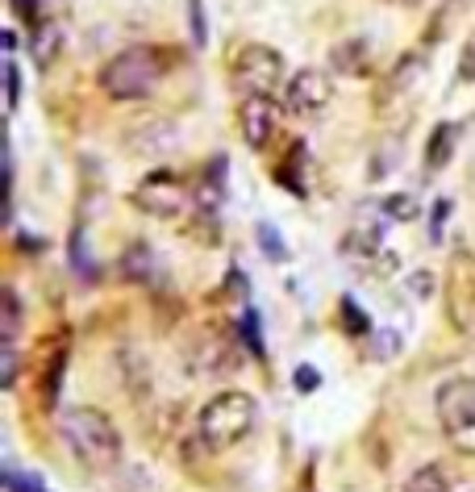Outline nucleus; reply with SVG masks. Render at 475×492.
I'll use <instances>...</instances> for the list:
<instances>
[{
  "label": "nucleus",
  "mask_w": 475,
  "mask_h": 492,
  "mask_svg": "<svg viewBox=\"0 0 475 492\" xmlns=\"http://www.w3.org/2000/svg\"><path fill=\"white\" fill-rule=\"evenodd\" d=\"M59 439L71 451V459L88 472H109L121 459V434H117L113 417L88 409V405H76L59 417Z\"/></svg>",
  "instance_id": "obj_1"
},
{
  "label": "nucleus",
  "mask_w": 475,
  "mask_h": 492,
  "mask_svg": "<svg viewBox=\"0 0 475 492\" xmlns=\"http://www.w3.org/2000/svg\"><path fill=\"white\" fill-rule=\"evenodd\" d=\"M255 417H258V405L250 392L225 389L213 401H205V409L196 414V442L205 451H230V447H238L255 430Z\"/></svg>",
  "instance_id": "obj_2"
},
{
  "label": "nucleus",
  "mask_w": 475,
  "mask_h": 492,
  "mask_svg": "<svg viewBox=\"0 0 475 492\" xmlns=\"http://www.w3.org/2000/svg\"><path fill=\"white\" fill-rule=\"evenodd\" d=\"M171 54L159 46H129V51L113 54L101 71V88L109 101H142L146 92L163 79Z\"/></svg>",
  "instance_id": "obj_3"
},
{
  "label": "nucleus",
  "mask_w": 475,
  "mask_h": 492,
  "mask_svg": "<svg viewBox=\"0 0 475 492\" xmlns=\"http://www.w3.org/2000/svg\"><path fill=\"white\" fill-rule=\"evenodd\" d=\"M230 76L242 96H271L283 84V54L267 42H246L230 59Z\"/></svg>",
  "instance_id": "obj_4"
},
{
  "label": "nucleus",
  "mask_w": 475,
  "mask_h": 492,
  "mask_svg": "<svg viewBox=\"0 0 475 492\" xmlns=\"http://www.w3.org/2000/svg\"><path fill=\"white\" fill-rule=\"evenodd\" d=\"M134 205L154 221H184V213L192 209V196H188V184H184L176 171H151V176L138 184Z\"/></svg>",
  "instance_id": "obj_5"
},
{
  "label": "nucleus",
  "mask_w": 475,
  "mask_h": 492,
  "mask_svg": "<svg viewBox=\"0 0 475 492\" xmlns=\"http://www.w3.org/2000/svg\"><path fill=\"white\" fill-rule=\"evenodd\" d=\"M446 313L459 334H475V255L455 250L446 267Z\"/></svg>",
  "instance_id": "obj_6"
},
{
  "label": "nucleus",
  "mask_w": 475,
  "mask_h": 492,
  "mask_svg": "<svg viewBox=\"0 0 475 492\" xmlns=\"http://www.w3.org/2000/svg\"><path fill=\"white\" fill-rule=\"evenodd\" d=\"M188 367L192 376H230L238 372V338H230L225 330H201L188 342Z\"/></svg>",
  "instance_id": "obj_7"
},
{
  "label": "nucleus",
  "mask_w": 475,
  "mask_h": 492,
  "mask_svg": "<svg viewBox=\"0 0 475 492\" xmlns=\"http://www.w3.org/2000/svg\"><path fill=\"white\" fill-rule=\"evenodd\" d=\"M330 101H334V79L322 67H300L283 84V109L292 117H317V113H325Z\"/></svg>",
  "instance_id": "obj_8"
},
{
  "label": "nucleus",
  "mask_w": 475,
  "mask_h": 492,
  "mask_svg": "<svg viewBox=\"0 0 475 492\" xmlns=\"http://www.w3.org/2000/svg\"><path fill=\"white\" fill-rule=\"evenodd\" d=\"M438 426L446 434H467L475 430V380L455 376L438 389Z\"/></svg>",
  "instance_id": "obj_9"
},
{
  "label": "nucleus",
  "mask_w": 475,
  "mask_h": 492,
  "mask_svg": "<svg viewBox=\"0 0 475 492\" xmlns=\"http://www.w3.org/2000/svg\"><path fill=\"white\" fill-rule=\"evenodd\" d=\"M238 126H242L246 146L263 151V146L275 138V130H280V109H275L271 96H246V101L238 104Z\"/></svg>",
  "instance_id": "obj_10"
},
{
  "label": "nucleus",
  "mask_w": 475,
  "mask_h": 492,
  "mask_svg": "<svg viewBox=\"0 0 475 492\" xmlns=\"http://www.w3.org/2000/svg\"><path fill=\"white\" fill-rule=\"evenodd\" d=\"M176 143H180L176 121H168V117H146V121H138V126L129 130L126 151H134V155H142V159H163Z\"/></svg>",
  "instance_id": "obj_11"
},
{
  "label": "nucleus",
  "mask_w": 475,
  "mask_h": 492,
  "mask_svg": "<svg viewBox=\"0 0 475 492\" xmlns=\"http://www.w3.org/2000/svg\"><path fill=\"white\" fill-rule=\"evenodd\" d=\"M330 67H334L338 76H367V67H372V42H367V38L334 42V51H330Z\"/></svg>",
  "instance_id": "obj_12"
},
{
  "label": "nucleus",
  "mask_w": 475,
  "mask_h": 492,
  "mask_svg": "<svg viewBox=\"0 0 475 492\" xmlns=\"http://www.w3.org/2000/svg\"><path fill=\"white\" fill-rule=\"evenodd\" d=\"M463 138V126L459 121H442L434 134H430V143H425V171L434 176V171H442L455 159V146H459Z\"/></svg>",
  "instance_id": "obj_13"
},
{
  "label": "nucleus",
  "mask_w": 475,
  "mask_h": 492,
  "mask_svg": "<svg viewBox=\"0 0 475 492\" xmlns=\"http://www.w3.org/2000/svg\"><path fill=\"white\" fill-rule=\"evenodd\" d=\"M425 59H422V51H413V54H405V59H397V67L388 71V79L380 84V104H388L397 92H405L409 84H417L422 79V71H425Z\"/></svg>",
  "instance_id": "obj_14"
},
{
  "label": "nucleus",
  "mask_w": 475,
  "mask_h": 492,
  "mask_svg": "<svg viewBox=\"0 0 475 492\" xmlns=\"http://www.w3.org/2000/svg\"><path fill=\"white\" fill-rule=\"evenodd\" d=\"M29 46H34V63H38V67H51L54 54H59V46H63V29L54 26V21H38V29H34Z\"/></svg>",
  "instance_id": "obj_15"
},
{
  "label": "nucleus",
  "mask_w": 475,
  "mask_h": 492,
  "mask_svg": "<svg viewBox=\"0 0 475 492\" xmlns=\"http://www.w3.org/2000/svg\"><path fill=\"white\" fill-rule=\"evenodd\" d=\"M450 472L442 463H425V467H417L409 480H405V492H450Z\"/></svg>",
  "instance_id": "obj_16"
},
{
  "label": "nucleus",
  "mask_w": 475,
  "mask_h": 492,
  "mask_svg": "<svg viewBox=\"0 0 475 492\" xmlns=\"http://www.w3.org/2000/svg\"><path fill=\"white\" fill-rule=\"evenodd\" d=\"M63 372H67V347H54V355L46 359V367H42V405H46V409H51L54 397H59Z\"/></svg>",
  "instance_id": "obj_17"
},
{
  "label": "nucleus",
  "mask_w": 475,
  "mask_h": 492,
  "mask_svg": "<svg viewBox=\"0 0 475 492\" xmlns=\"http://www.w3.org/2000/svg\"><path fill=\"white\" fill-rule=\"evenodd\" d=\"M17 334H21V300H17L13 288H4V297H0V338L17 342Z\"/></svg>",
  "instance_id": "obj_18"
},
{
  "label": "nucleus",
  "mask_w": 475,
  "mask_h": 492,
  "mask_svg": "<svg viewBox=\"0 0 475 492\" xmlns=\"http://www.w3.org/2000/svg\"><path fill=\"white\" fill-rule=\"evenodd\" d=\"M338 313H342V330H347L350 338H363V334H372V322H367V313L355 305L350 297H342V305H338Z\"/></svg>",
  "instance_id": "obj_19"
},
{
  "label": "nucleus",
  "mask_w": 475,
  "mask_h": 492,
  "mask_svg": "<svg viewBox=\"0 0 475 492\" xmlns=\"http://www.w3.org/2000/svg\"><path fill=\"white\" fill-rule=\"evenodd\" d=\"M71 263H76L79 275H92V259H88V242H84V230H76V238H71Z\"/></svg>",
  "instance_id": "obj_20"
},
{
  "label": "nucleus",
  "mask_w": 475,
  "mask_h": 492,
  "mask_svg": "<svg viewBox=\"0 0 475 492\" xmlns=\"http://www.w3.org/2000/svg\"><path fill=\"white\" fill-rule=\"evenodd\" d=\"M459 76L463 79H475V29L467 34V42H463V54H459Z\"/></svg>",
  "instance_id": "obj_21"
},
{
  "label": "nucleus",
  "mask_w": 475,
  "mask_h": 492,
  "mask_svg": "<svg viewBox=\"0 0 475 492\" xmlns=\"http://www.w3.org/2000/svg\"><path fill=\"white\" fill-rule=\"evenodd\" d=\"M258 246L267 250L271 259H288V250L280 246V238H275V230H271V226H258Z\"/></svg>",
  "instance_id": "obj_22"
},
{
  "label": "nucleus",
  "mask_w": 475,
  "mask_h": 492,
  "mask_svg": "<svg viewBox=\"0 0 475 492\" xmlns=\"http://www.w3.org/2000/svg\"><path fill=\"white\" fill-rule=\"evenodd\" d=\"M126 263H129V275H138V280H146V275H151V250H146V246H138V250H134Z\"/></svg>",
  "instance_id": "obj_23"
},
{
  "label": "nucleus",
  "mask_w": 475,
  "mask_h": 492,
  "mask_svg": "<svg viewBox=\"0 0 475 492\" xmlns=\"http://www.w3.org/2000/svg\"><path fill=\"white\" fill-rule=\"evenodd\" d=\"M388 213L400 221H409V217H417V205H413L409 196H388Z\"/></svg>",
  "instance_id": "obj_24"
},
{
  "label": "nucleus",
  "mask_w": 475,
  "mask_h": 492,
  "mask_svg": "<svg viewBox=\"0 0 475 492\" xmlns=\"http://www.w3.org/2000/svg\"><path fill=\"white\" fill-rule=\"evenodd\" d=\"M4 88H9V109H17V96H21V79H17V63H13V59L4 63Z\"/></svg>",
  "instance_id": "obj_25"
},
{
  "label": "nucleus",
  "mask_w": 475,
  "mask_h": 492,
  "mask_svg": "<svg viewBox=\"0 0 475 492\" xmlns=\"http://www.w3.org/2000/svg\"><path fill=\"white\" fill-rule=\"evenodd\" d=\"M317 384H322V376H317L313 367H296V389L300 392H313Z\"/></svg>",
  "instance_id": "obj_26"
},
{
  "label": "nucleus",
  "mask_w": 475,
  "mask_h": 492,
  "mask_svg": "<svg viewBox=\"0 0 475 492\" xmlns=\"http://www.w3.org/2000/svg\"><path fill=\"white\" fill-rule=\"evenodd\" d=\"M242 334H246V342H250V350H255V355H263V347H258V322H255V313H246V317H242Z\"/></svg>",
  "instance_id": "obj_27"
},
{
  "label": "nucleus",
  "mask_w": 475,
  "mask_h": 492,
  "mask_svg": "<svg viewBox=\"0 0 475 492\" xmlns=\"http://www.w3.org/2000/svg\"><path fill=\"white\" fill-rule=\"evenodd\" d=\"M13 9L26 17V21H34V17H38V0H13Z\"/></svg>",
  "instance_id": "obj_28"
},
{
  "label": "nucleus",
  "mask_w": 475,
  "mask_h": 492,
  "mask_svg": "<svg viewBox=\"0 0 475 492\" xmlns=\"http://www.w3.org/2000/svg\"><path fill=\"white\" fill-rule=\"evenodd\" d=\"M384 4H417V0H384Z\"/></svg>",
  "instance_id": "obj_29"
}]
</instances>
